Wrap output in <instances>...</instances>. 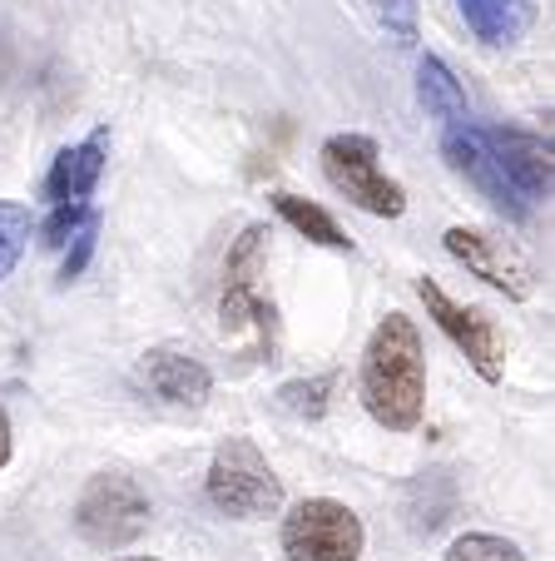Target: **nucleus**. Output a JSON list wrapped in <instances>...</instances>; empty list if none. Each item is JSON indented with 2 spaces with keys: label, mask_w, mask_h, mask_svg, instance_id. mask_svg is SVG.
<instances>
[{
  "label": "nucleus",
  "mask_w": 555,
  "mask_h": 561,
  "mask_svg": "<svg viewBox=\"0 0 555 561\" xmlns=\"http://www.w3.org/2000/svg\"><path fill=\"white\" fill-rule=\"evenodd\" d=\"M362 403L392 433H407L421 423L427 403V358H421V333L407 313H388L367 343L362 358Z\"/></svg>",
  "instance_id": "f257e3e1"
},
{
  "label": "nucleus",
  "mask_w": 555,
  "mask_h": 561,
  "mask_svg": "<svg viewBox=\"0 0 555 561\" xmlns=\"http://www.w3.org/2000/svg\"><path fill=\"white\" fill-rule=\"evenodd\" d=\"M209 502L229 517H273L284 507V482L248 437H229L209 462Z\"/></svg>",
  "instance_id": "f03ea898"
},
{
  "label": "nucleus",
  "mask_w": 555,
  "mask_h": 561,
  "mask_svg": "<svg viewBox=\"0 0 555 561\" xmlns=\"http://www.w3.org/2000/svg\"><path fill=\"white\" fill-rule=\"evenodd\" d=\"M323 170L347 194V204L378 214V219H397L407 209V194H402L397 180H388L378 170V145L367 135H333L323 145Z\"/></svg>",
  "instance_id": "7ed1b4c3"
},
{
  "label": "nucleus",
  "mask_w": 555,
  "mask_h": 561,
  "mask_svg": "<svg viewBox=\"0 0 555 561\" xmlns=\"http://www.w3.org/2000/svg\"><path fill=\"white\" fill-rule=\"evenodd\" d=\"M288 561H357L362 557V522L333 497H308L284 522Z\"/></svg>",
  "instance_id": "20e7f679"
},
{
  "label": "nucleus",
  "mask_w": 555,
  "mask_h": 561,
  "mask_svg": "<svg viewBox=\"0 0 555 561\" xmlns=\"http://www.w3.org/2000/svg\"><path fill=\"white\" fill-rule=\"evenodd\" d=\"M74 527H80L84 541H95V547H125V541H135L149 527V497L139 492L135 477L100 472L80 492Z\"/></svg>",
  "instance_id": "39448f33"
},
{
  "label": "nucleus",
  "mask_w": 555,
  "mask_h": 561,
  "mask_svg": "<svg viewBox=\"0 0 555 561\" xmlns=\"http://www.w3.org/2000/svg\"><path fill=\"white\" fill-rule=\"evenodd\" d=\"M263 239L268 229L263 224H248L243 239L233 244L229 254V268H223V304H219V318L223 329L239 333V329H258L263 343H273V304L258 294V268H263Z\"/></svg>",
  "instance_id": "423d86ee"
},
{
  "label": "nucleus",
  "mask_w": 555,
  "mask_h": 561,
  "mask_svg": "<svg viewBox=\"0 0 555 561\" xmlns=\"http://www.w3.org/2000/svg\"><path fill=\"white\" fill-rule=\"evenodd\" d=\"M441 149H447L451 170L466 174V180H472V190L482 194L496 214H506V219H516V224L531 214V204L521 199V190H516V184L506 180V170L496 164V154H492V145H486L482 125H472V119L451 125L447 135H441Z\"/></svg>",
  "instance_id": "0eeeda50"
},
{
  "label": "nucleus",
  "mask_w": 555,
  "mask_h": 561,
  "mask_svg": "<svg viewBox=\"0 0 555 561\" xmlns=\"http://www.w3.org/2000/svg\"><path fill=\"white\" fill-rule=\"evenodd\" d=\"M417 294H421V304H427L431 323H437V329L447 333V339L456 343V348L466 353V358H472V368L482 373L486 382L501 378V333H496L492 318H486L482 308H461V304H451V298L441 294L437 278H421Z\"/></svg>",
  "instance_id": "6e6552de"
},
{
  "label": "nucleus",
  "mask_w": 555,
  "mask_h": 561,
  "mask_svg": "<svg viewBox=\"0 0 555 561\" xmlns=\"http://www.w3.org/2000/svg\"><path fill=\"white\" fill-rule=\"evenodd\" d=\"M447 254L456 259V264H466L476 278H486L492 288H501L506 298H525L531 294V264H525L521 254H516L511 244H501V239H486V233L476 229H447Z\"/></svg>",
  "instance_id": "1a4fd4ad"
},
{
  "label": "nucleus",
  "mask_w": 555,
  "mask_h": 561,
  "mask_svg": "<svg viewBox=\"0 0 555 561\" xmlns=\"http://www.w3.org/2000/svg\"><path fill=\"white\" fill-rule=\"evenodd\" d=\"M486 145H492L496 164L506 170V180L521 190L525 204H535L541 194H551V145L541 135H521V129H486Z\"/></svg>",
  "instance_id": "9d476101"
},
{
  "label": "nucleus",
  "mask_w": 555,
  "mask_h": 561,
  "mask_svg": "<svg viewBox=\"0 0 555 561\" xmlns=\"http://www.w3.org/2000/svg\"><path fill=\"white\" fill-rule=\"evenodd\" d=\"M144 382L149 392H159L164 403L174 408H199L204 398H209L213 378L209 368H204L199 358H189V353H174V348H154L144 358Z\"/></svg>",
  "instance_id": "9b49d317"
},
{
  "label": "nucleus",
  "mask_w": 555,
  "mask_h": 561,
  "mask_svg": "<svg viewBox=\"0 0 555 561\" xmlns=\"http://www.w3.org/2000/svg\"><path fill=\"white\" fill-rule=\"evenodd\" d=\"M105 145H109V135H105V129H95L84 145L60 149V154H55V164H50V174H45V194H50L55 204L84 199V194L100 184V174H105Z\"/></svg>",
  "instance_id": "f8f14e48"
},
{
  "label": "nucleus",
  "mask_w": 555,
  "mask_h": 561,
  "mask_svg": "<svg viewBox=\"0 0 555 561\" xmlns=\"http://www.w3.org/2000/svg\"><path fill=\"white\" fill-rule=\"evenodd\" d=\"M461 21L472 25L476 41L486 45H516L525 31H531L535 5L531 0H456Z\"/></svg>",
  "instance_id": "ddd939ff"
},
{
  "label": "nucleus",
  "mask_w": 555,
  "mask_h": 561,
  "mask_svg": "<svg viewBox=\"0 0 555 561\" xmlns=\"http://www.w3.org/2000/svg\"><path fill=\"white\" fill-rule=\"evenodd\" d=\"M417 95H421V105H427V115L441 119V129L461 125V119H472V115H466V95H461L456 75H451L437 55H421V65H417Z\"/></svg>",
  "instance_id": "4468645a"
},
{
  "label": "nucleus",
  "mask_w": 555,
  "mask_h": 561,
  "mask_svg": "<svg viewBox=\"0 0 555 561\" xmlns=\"http://www.w3.org/2000/svg\"><path fill=\"white\" fill-rule=\"evenodd\" d=\"M273 209L284 214L288 224H293L298 233H308L313 244H323V249H347V233L333 224V214H323L317 204H308V199H298V194H273Z\"/></svg>",
  "instance_id": "2eb2a0df"
},
{
  "label": "nucleus",
  "mask_w": 555,
  "mask_h": 561,
  "mask_svg": "<svg viewBox=\"0 0 555 561\" xmlns=\"http://www.w3.org/2000/svg\"><path fill=\"white\" fill-rule=\"evenodd\" d=\"M25 239H31V209L25 204H0V278L21 264Z\"/></svg>",
  "instance_id": "dca6fc26"
},
{
  "label": "nucleus",
  "mask_w": 555,
  "mask_h": 561,
  "mask_svg": "<svg viewBox=\"0 0 555 561\" xmlns=\"http://www.w3.org/2000/svg\"><path fill=\"white\" fill-rule=\"evenodd\" d=\"M447 561H525V557L506 537H492V531H466V537L451 541Z\"/></svg>",
  "instance_id": "f3484780"
},
{
  "label": "nucleus",
  "mask_w": 555,
  "mask_h": 561,
  "mask_svg": "<svg viewBox=\"0 0 555 561\" xmlns=\"http://www.w3.org/2000/svg\"><path fill=\"white\" fill-rule=\"evenodd\" d=\"M327 392H333V378H308V382H288L278 398H284V408L298 417H323Z\"/></svg>",
  "instance_id": "a211bd4d"
},
{
  "label": "nucleus",
  "mask_w": 555,
  "mask_h": 561,
  "mask_svg": "<svg viewBox=\"0 0 555 561\" xmlns=\"http://www.w3.org/2000/svg\"><path fill=\"white\" fill-rule=\"evenodd\" d=\"M90 219V204L84 199H65V204H55V214H50V224H45V249H65V239H70L80 224Z\"/></svg>",
  "instance_id": "6ab92c4d"
},
{
  "label": "nucleus",
  "mask_w": 555,
  "mask_h": 561,
  "mask_svg": "<svg viewBox=\"0 0 555 561\" xmlns=\"http://www.w3.org/2000/svg\"><path fill=\"white\" fill-rule=\"evenodd\" d=\"M95 239H100V224H95V214L80 224V229L65 239L70 244V254H65V264H60V278H80L84 274V264H90V254H95Z\"/></svg>",
  "instance_id": "aec40b11"
},
{
  "label": "nucleus",
  "mask_w": 555,
  "mask_h": 561,
  "mask_svg": "<svg viewBox=\"0 0 555 561\" xmlns=\"http://www.w3.org/2000/svg\"><path fill=\"white\" fill-rule=\"evenodd\" d=\"M378 11L388 21V31L397 35V45L417 41V0H378Z\"/></svg>",
  "instance_id": "412c9836"
},
{
  "label": "nucleus",
  "mask_w": 555,
  "mask_h": 561,
  "mask_svg": "<svg viewBox=\"0 0 555 561\" xmlns=\"http://www.w3.org/2000/svg\"><path fill=\"white\" fill-rule=\"evenodd\" d=\"M11 462V417L0 413V467Z\"/></svg>",
  "instance_id": "4be33fe9"
},
{
  "label": "nucleus",
  "mask_w": 555,
  "mask_h": 561,
  "mask_svg": "<svg viewBox=\"0 0 555 561\" xmlns=\"http://www.w3.org/2000/svg\"><path fill=\"white\" fill-rule=\"evenodd\" d=\"M0 75H5V41H0Z\"/></svg>",
  "instance_id": "5701e85b"
},
{
  "label": "nucleus",
  "mask_w": 555,
  "mask_h": 561,
  "mask_svg": "<svg viewBox=\"0 0 555 561\" xmlns=\"http://www.w3.org/2000/svg\"><path fill=\"white\" fill-rule=\"evenodd\" d=\"M119 561H149V557H119Z\"/></svg>",
  "instance_id": "b1692460"
}]
</instances>
